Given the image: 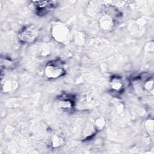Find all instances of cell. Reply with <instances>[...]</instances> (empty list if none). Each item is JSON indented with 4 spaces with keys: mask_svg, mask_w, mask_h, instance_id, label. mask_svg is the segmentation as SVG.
I'll list each match as a JSON object with an SVG mask.
<instances>
[{
    "mask_svg": "<svg viewBox=\"0 0 154 154\" xmlns=\"http://www.w3.org/2000/svg\"><path fill=\"white\" fill-rule=\"evenodd\" d=\"M39 36V30L33 25H28L23 26L19 32L18 39L20 42L24 44L34 43Z\"/></svg>",
    "mask_w": 154,
    "mask_h": 154,
    "instance_id": "3",
    "label": "cell"
},
{
    "mask_svg": "<svg viewBox=\"0 0 154 154\" xmlns=\"http://www.w3.org/2000/svg\"><path fill=\"white\" fill-rule=\"evenodd\" d=\"M147 25V20L142 17L132 20L128 24V30L134 38H140L146 32Z\"/></svg>",
    "mask_w": 154,
    "mask_h": 154,
    "instance_id": "4",
    "label": "cell"
},
{
    "mask_svg": "<svg viewBox=\"0 0 154 154\" xmlns=\"http://www.w3.org/2000/svg\"><path fill=\"white\" fill-rule=\"evenodd\" d=\"M35 6L36 11L38 14H45L48 12L50 9L57 4V1H32Z\"/></svg>",
    "mask_w": 154,
    "mask_h": 154,
    "instance_id": "8",
    "label": "cell"
},
{
    "mask_svg": "<svg viewBox=\"0 0 154 154\" xmlns=\"http://www.w3.org/2000/svg\"><path fill=\"white\" fill-rule=\"evenodd\" d=\"M72 41L77 45H83L86 41V36L81 31H76L72 34Z\"/></svg>",
    "mask_w": 154,
    "mask_h": 154,
    "instance_id": "12",
    "label": "cell"
},
{
    "mask_svg": "<svg viewBox=\"0 0 154 154\" xmlns=\"http://www.w3.org/2000/svg\"><path fill=\"white\" fill-rule=\"evenodd\" d=\"M143 90L147 92H151L153 89V78H148L144 80L143 84Z\"/></svg>",
    "mask_w": 154,
    "mask_h": 154,
    "instance_id": "15",
    "label": "cell"
},
{
    "mask_svg": "<svg viewBox=\"0 0 154 154\" xmlns=\"http://www.w3.org/2000/svg\"><path fill=\"white\" fill-rule=\"evenodd\" d=\"M143 49L145 52L152 53L153 52V49H154L153 41H149V42L146 43V44L144 45Z\"/></svg>",
    "mask_w": 154,
    "mask_h": 154,
    "instance_id": "16",
    "label": "cell"
},
{
    "mask_svg": "<svg viewBox=\"0 0 154 154\" xmlns=\"http://www.w3.org/2000/svg\"><path fill=\"white\" fill-rule=\"evenodd\" d=\"M64 143V140L62 136L58 134H54L50 138V145L53 149H57L62 146Z\"/></svg>",
    "mask_w": 154,
    "mask_h": 154,
    "instance_id": "11",
    "label": "cell"
},
{
    "mask_svg": "<svg viewBox=\"0 0 154 154\" xmlns=\"http://www.w3.org/2000/svg\"><path fill=\"white\" fill-rule=\"evenodd\" d=\"M109 84L111 89L117 92L122 91L124 86L122 79L117 76H114L111 78Z\"/></svg>",
    "mask_w": 154,
    "mask_h": 154,
    "instance_id": "10",
    "label": "cell"
},
{
    "mask_svg": "<svg viewBox=\"0 0 154 154\" xmlns=\"http://www.w3.org/2000/svg\"><path fill=\"white\" fill-rule=\"evenodd\" d=\"M52 38L59 43L67 44L72 40V33L69 27L65 23L57 22L51 28Z\"/></svg>",
    "mask_w": 154,
    "mask_h": 154,
    "instance_id": "1",
    "label": "cell"
},
{
    "mask_svg": "<svg viewBox=\"0 0 154 154\" xmlns=\"http://www.w3.org/2000/svg\"><path fill=\"white\" fill-rule=\"evenodd\" d=\"M66 73L63 63L56 60L47 63L44 68V75L49 79H55L63 76Z\"/></svg>",
    "mask_w": 154,
    "mask_h": 154,
    "instance_id": "2",
    "label": "cell"
},
{
    "mask_svg": "<svg viewBox=\"0 0 154 154\" xmlns=\"http://www.w3.org/2000/svg\"><path fill=\"white\" fill-rule=\"evenodd\" d=\"M154 122L153 119L151 118H148L144 122V128L147 132V134L151 136H153L154 130H153Z\"/></svg>",
    "mask_w": 154,
    "mask_h": 154,
    "instance_id": "14",
    "label": "cell"
},
{
    "mask_svg": "<svg viewBox=\"0 0 154 154\" xmlns=\"http://www.w3.org/2000/svg\"><path fill=\"white\" fill-rule=\"evenodd\" d=\"M115 19L109 13H102L98 20L99 28L104 32H108L112 31L115 27Z\"/></svg>",
    "mask_w": 154,
    "mask_h": 154,
    "instance_id": "6",
    "label": "cell"
},
{
    "mask_svg": "<svg viewBox=\"0 0 154 154\" xmlns=\"http://www.w3.org/2000/svg\"><path fill=\"white\" fill-rule=\"evenodd\" d=\"M116 109L117 113L121 114L125 110V105L122 102H118L116 105Z\"/></svg>",
    "mask_w": 154,
    "mask_h": 154,
    "instance_id": "17",
    "label": "cell"
},
{
    "mask_svg": "<svg viewBox=\"0 0 154 154\" xmlns=\"http://www.w3.org/2000/svg\"><path fill=\"white\" fill-rule=\"evenodd\" d=\"M93 121L94 125L97 131H102L104 129L106 125V121L102 116H97Z\"/></svg>",
    "mask_w": 154,
    "mask_h": 154,
    "instance_id": "13",
    "label": "cell"
},
{
    "mask_svg": "<svg viewBox=\"0 0 154 154\" xmlns=\"http://www.w3.org/2000/svg\"><path fill=\"white\" fill-rule=\"evenodd\" d=\"M54 106L58 109L69 112L73 108L74 100L69 94H61L55 100Z\"/></svg>",
    "mask_w": 154,
    "mask_h": 154,
    "instance_id": "5",
    "label": "cell"
},
{
    "mask_svg": "<svg viewBox=\"0 0 154 154\" xmlns=\"http://www.w3.org/2000/svg\"><path fill=\"white\" fill-rule=\"evenodd\" d=\"M97 131L94 125L93 121L88 120L82 131L81 136L83 139L88 140L92 138L93 136L96 134Z\"/></svg>",
    "mask_w": 154,
    "mask_h": 154,
    "instance_id": "9",
    "label": "cell"
},
{
    "mask_svg": "<svg viewBox=\"0 0 154 154\" xmlns=\"http://www.w3.org/2000/svg\"><path fill=\"white\" fill-rule=\"evenodd\" d=\"M19 87V82L14 79L5 78L1 80V91L4 93H11Z\"/></svg>",
    "mask_w": 154,
    "mask_h": 154,
    "instance_id": "7",
    "label": "cell"
}]
</instances>
